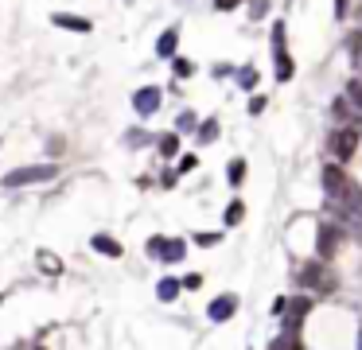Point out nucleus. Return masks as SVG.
<instances>
[{
    "mask_svg": "<svg viewBox=\"0 0 362 350\" xmlns=\"http://www.w3.org/2000/svg\"><path fill=\"white\" fill-rule=\"evenodd\" d=\"M176 43H180V32L171 27V32H164V36L156 39V55L160 59H171V55H176Z\"/></svg>",
    "mask_w": 362,
    "mask_h": 350,
    "instance_id": "nucleus-10",
    "label": "nucleus"
},
{
    "mask_svg": "<svg viewBox=\"0 0 362 350\" xmlns=\"http://www.w3.org/2000/svg\"><path fill=\"white\" fill-rule=\"evenodd\" d=\"M226 74H234V66H230V62H218V66H215V78H226Z\"/></svg>",
    "mask_w": 362,
    "mask_h": 350,
    "instance_id": "nucleus-35",
    "label": "nucleus"
},
{
    "mask_svg": "<svg viewBox=\"0 0 362 350\" xmlns=\"http://www.w3.org/2000/svg\"><path fill=\"white\" fill-rule=\"evenodd\" d=\"M32 350H43V347H32Z\"/></svg>",
    "mask_w": 362,
    "mask_h": 350,
    "instance_id": "nucleus-40",
    "label": "nucleus"
},
{
    "mask_svg": "<svg viewBox=\"0 0 362 350\" xmlns=\"http://www.w3.org/2000/svg\"><path fill=\"white\" fill-rule=\"evenodd\" d=\"M273 55H277V78H280V82H289L292 74H296V71H292V59H289V51H285V47H277V51H273Z\"/></svg>",
    "mask_w": 362,
    "mask_h": 350,
    "instance_id": "nucleus-13",
    "label": "nucleus"
},
{
    "mask_svg": "<svg viewBox=\"0 0 362 350\" xmlns=\"http://www.w3.org/2000/svg\"><path fill=\"white\" fill-rule=\"evenodd\" d=\"M339 242H343V229L331 226V222H324V226H319V234H315V257H319V261L335 257Z\"/></svg>",
    "mask_w": 362,
    "mask_h": 350,
    "instance_id": "nucleus-5",
    "label": "nucleus"
},
{
    "mask_svg": "<svg viewBox=\"0 0 362 350\" xmlns=\"http://www.w3.org/2000/svg\"><path fill=\"white\" fill-rule=\"evenodd\" d=\"M176 152H180V136H176V133L160 136V156H164V160H176Z\"/></svg>",
    "mask_w": 362,
    "mask_h": 350,
    "instance_id": "nucleus-14",
    "label": "nucleus"
},
{
    "mask_svg": "<svg viewBox=\"0 0 362 350\" xmlns=\"http://www.w3.org/2000/svg\"><path fill=\"white\" fill-rule=\"evenodd\" d=\"M347 12H350V0H335V20H343Z\"/></svg>",
    "mask_w": 362,
    "mask_h": 350,
    "instance_id": "nucleus-34",
    "label": "nucleus"
},
{
    "mask_svg": "<svg viewBox=\"0 0 362 350\" xmlns=\"http://www.w3.org/2000/svg\"><path fill=\"white\" fill-rule=\"evenodd\" d=\"M199 168V156H180V171H195Z\"/></svg>",
    "mask_w": 362,
    "mask_h": 350,
    "instance_id": "nucleus-29",
    "label": "nucleus"
},
{
    "mask_svg": "<svg viewBox=\"0 0 362 350\" xmlns=\"http://www.w3.org/2000/svg\"><path fill=\"white\" fill-rule=\"evenodd\" d=\"M238 312V296H218L210 308H206V315H210V323H226L230 315Z\"/></svg>",
    "mask_w": 362,
    "mask_h": 350,
    "instance_id": "nucleus-8",
    "label": "nucleus"
},
{
    "mask_svg": "<svg viewBox=\"0 0 362 350\" xmlns=\"http://www.w3.org/2000/svg\"><path fill=\"white\" fill-rule=\"evenodd\" d=\"M195 136H199V145H210V140H215V136H218V121H203V125H199V133H195Z\"/></svg>",
    "mask_w": 362,
    "mask_h": 350,
    "instance_id": "nucleus-19",
    "label": "nucleus"
},
{
    "mask_svg": "<svg viewBox=\"0 0 362 350\" xmlns=\"http://www.w3.org/2000/svg\"><path fill=\"white\" fill-rule=\"evenodd\" d=\"M59 175V168L55 164H36V168H16L4 175V187H27V183H47Z\"/></svg>",
    "mask_w": 362,
    "mask_h": 350,
    "instance_id": "nucleus-2",
    "label": "nucleus"
},
{
    "mask_svg": "<svg viewBox=\"0 0 362 350\" xmlns=\"http://www.w3.org/2000/svg\"><path fill=\"white\" fill-rule=\"evenodd\" d=\"M359 342H362V338H359Z\"/></svg>",
    "mask_w": 362,
    "mask_h": 350,
    "instance_id": "nucleus-41",
    "label": "nucleus"
},
{
    "mask_svg": "<svg viewBox=\"0 0 362 350\" xmlns=\"http://www.w3.org/2000/svg\"><path fill=\"white\" fill-rule=\"evenodd\" d=\"M238 86H245V90H254V86H257V71H254V66H241V71H238Z\"/></svg>",
    "mask_w": 362,
    "mask_h": 350,
    "instance_id": "nucleus-22",
    "label": "nucleus"
},
{
    "mask_svg": "<svg viewBox=\"0 0 362 350\" xmlns=\"http://www.w3.org/2000/svg\"><path fill=\"white\" fill-rule=\"evenodd\" d=\"M269 350H300V338L296 335H280V338H273V347Z\"/></svg>",
    "mask_w": 362,
    "mask_h": 350,
    "instance_id": "nucleus-21",
    "label": "nucleus"
},
{
    "mask_svg": "<svg viewBox=\"0 0 362 350\" xmlns=\"http://www.w3.org/2000/svg\"><path fill=\"white\" fill-rule=\"evenodd\" d=\"M327 148H331V156H335V160H350V156H354V148H359V133L343 125V129H335V133H331Z\"/></svg>",
    "mask_w": 362,
    "mask_h": 350,
    "instance_id": "nucleus-4",
    "label": "nucleus"
},
{
    "mask_svg": "<svg viewBox=\"0 0 362 350\" xmlns=\"http://www.w3.org/2000/svg\"><path fill=\"white\" fill-rule=\"evenodd\" d=\"M265 8H269L265 0H254V8H250V16H254V20H261V16H265Z\"/></svg>",
    "mask_w": 362,
    "mask_h": 350,
    "instance_id": "nucleus-33",
    "label": "nucleus"
},
{
    "mask_svg": "<svg viewBox=\"0 0 362 350\" xmlns=\"http://www.w3.org/2000/svg\"><path fill=\"white\" fill-rule=\"evenodd\" d=\"M347 51H350V55H359V51H362V32H350V36H347Z\"/></svg>",
    "mask_w": 362,
    "mask_h": 350,
    "instance_id": "nucleus-28",
    "label": "nucleus"
},
{
    "mask_svg": "<svg viewBox=\"0 0 362 350\" xmlns=\"http://www.w3.org/2000/svg\"><path fill=\"white\" fill-rule=\"evenodd\" d=\"M241 214H245V206H241V203H230L226 206V226H238Z\"/></svg>",
    "mask_w": 362,
    "mask_h": 350,
    "instance_id": "nucleus-24",
    "label": "nucleus"
},
{
    "mask_svg": "<svg viewBox=\"0 0 362 350\" xmlns=\"http://www.w3.org/2000/svg\"><path fill=\"white\" fill-rule=\"evenodd\" d=\"M331 113H335V121H343V125L350 121V105H347V101H343V97H339L335 105H331Z\"/></svg>",
    "mask_w": 362,
    "mask_h": 350,
    "instance_id": "nucleus-25",
    "label": "nucleus"
},
{
    "mask_svg": "<svg viewBox=\"0 0 362 350\" xmlns=\"http://www.w3.org/2000/svg\"><path fill=\"white\" fill-rule=\"evenodd\" d=\"M199 284H203V277H199V273H191V277L180 280V288H199Z\"/></svg>",
    "mask_w": 362,
    "mask_h": 350,
    "instance_id": "nucleus-30",
    "label": "nucleus"
},
{
    "mask_svg": "<svg viewBox=\"0 0 362 350\" xmlns=\"http://www.w3.org/2000/svg\"><path fill=\"white\" fill-rule=\"evenodd\" d=\"M265 109V97H250V113H261Z\"/></svg>",
    "mask_w": 362,
    "mask_h": 350,
    "instance_id": "nucleus-37",
    "label": "nucleus"
},
{
    "mask_svg": "<svg viewBox=\"0 0 362 350\" xmlns=\"http://www.w3.org/2000/svg\"><path fill=\"white\" fill-rule=\"evenodd\" d=\"M39 265L47 268V273H59V261H55V253H47V249H39Z\"/></svg>",
    "mask_w": 362,
    "mask_h": 350,
    "instance_id": "nucleus-26",
    "label": "nucleus"
},
{
    "mask_svg": "<svg viewBox=\"0 0 362 350\" xmlns=\"http://www.w3.org/2000/svg\"><path fill=\"white\" fill-rule=\"evenodd\" d=\"M183 253H187V242H180V238H164V253H160V261H183Z\"/></svg>",
    "mask_w": 362,
    "mask_h": 350,
    "instance_id": "nucleus-9",
    "label": "nucleus"
},
{
    "mask_svg": "<svg viewBox=\"0 0 362 350\" xmlns=\"http://www.w3.org/2000/svg\"><path fill=\"white\" fill-rule=\"evenodd\" d=\"M171 74H176V78H191V74H195V62L191 59H176V62H171Z\"/></svg>",
    "mask_w": 362,
    "mask_h": 350,
    "instance_id": "nucleus-20",
    "label": "nucleus"
},
{
    "mask_svg": "<svg viewBox=\"0 0 362 350\" xmlns=\"http://www.w3.org/2000/svg\"><path fill=\"white\" fill-rule=\"evenodd\" d=\"M347 101L354 109H362V78H350L347 82Z\"/></svg>",
    "mask_w": 362,
    "mask_h": 350,
    "instance_id": "nucleus-18",
    "label": "nucleus"
},
{
    "mask_svg": "<svg viewBox=\"0 0 362 350\" xmlns=\"http://www.w3.org/2000/svg\"><path fill=\"white\" fill-rule=\"evenodd\" d=\"M343 206H347L354 218H362V187H350V195L343 199Z\"/></svg>",
    "mask_w": 362,
    "mask_h": 350,
    "instance_id": "nucleus-16",
    "label": "nucleus"
},
{
    "mask_svg": "<svg viewBox=\"0 0 362 350\" xmlns=\"http://www.w3.org/2000/svg\"><path fill=\"white\" fill-rule=\"evenodd\" d=\"M289 312V300H285V296H280V300H273V315H285Z\"/></svg>",
    "mask_w": 362,
    "mask_h": 350,
    "instance_id": "nucleus-36",
    "label": "nucleus"
},
{
    "mask_svg": "<svg viewBox=\"0 0 362 350\" xmlns=\"http://www.w3.org/2000/svg\"><path fill=\"white\" fill-rule=\"evenodd\" d=\"M148 257H152V261H160V253H164V238H148Z\"/></svg>",
    "mask_w": 362,
    "mask_h": 350,
    "instance_id": "nucleus-27",
    "label": "nucleus"
},
{
    "mask_svg": "<svg viewBox=\"0 0 362 350\" xmlns=\"http://www.w3.org/2000/svg\"><path fill=\"white\" fill-rule=\"evenodd\" d=\"M90 245H94L97 253H106V257H121V253H125V249L109 238V234H94V242H90Z\"/></svg>",
    "mask_w": 362,
    "mask_h": 350,
    "instance_id": "nucleus-11",
    "label": "nucleus"
},
{
    "mask_svg": "<svg viewBox=\"0 0 362 350\" xmlns=\"http://www.w3.org/2000/svg\"><path fill=\"white\" fill-rule=\"evenodd\" d=\"M354 133H359V136H362V121H359V129H354Z\"/></svg>",
    "mask_w": 362,
    "mask_h": 350,
    "instance_id": "nucleus-39",
    "label": "nucleus"
},
{
    "mask_svg": "<svg viewBox=\"0 0 362 350\" xmlns=\"http://www.w3.org/2000/svg\"><path fill=\"white\" fill-rule=\"evenodd\" d=\"M195 242H199V245H215V242H222V234H199Z\"/></svg>",
    "mask_w": 362,
    "mask_h": 350,
    "instance_id": "nucleus-32",
    "label": "nucleus"
},
{
    "mask_svg": "<svg viewBox=\"0 0 362 350\" xmlns=\"http://www.w3.org/2000/svg\"><path fill=\"white\" fill-rule=\"evenodd\" d=\"M156 296H160V300H176V296H180V280H160V284H156Z\"/></svg>",
    "mask_w": 362,
    "mask_h": 350,
    "instance_id": "nucleus-17",
    "label": "nucleus"
},
{
    "mask_svg": "<svg viewBox=\"0 0 362 350\" xmlns=\"http://www.w3.org/2000/svg\"><path fill=\"white\" fill-rule=\"evenodd\" d=\"M296 280H300V288H312V292H335V273L327 268V261H308V265H300V273H296Z\"/></svg>",
    "mask_w": 362,
    "mask_h": 350,
    "instance_id": "nucleus-1",
    "label": "nucleus"
},
{
    "mask_svg": "<svg viewBox=\"0 0 362 350\" xmlns=\"http://www.w3.org/2000/svg\"><path fill=\"white\" fill-rule=\"evenodd\" d=\"M160 86H145V90H136L133 94V109L136 113H141V117H152V113H156L160 109Z\"/></svg>",
    "mask_w": 362,
    "mask_h": 350,
    "instance_id": "nucleus-7",
    "label": "nucleus"
},
{
    "mask_svg": "<svg viewBox=\"0 0 362 350\" xmlns=\"http://www.w3.org/2000/svg\"><path fill=\"white\" fill-rule=\"evenodd\" d=\"M148 136H145V129H133V136H129V145H145Z\"/></svg>",
    "mask_w": 362,
    "mask_h": 350,
    "instance_id": "nucleus-38",
    "label": "nucleus"
},
{
    "mask_svg": "<svg viewBox=\"0 0 362 350\" xmlns=\"http://www.w3.org/2000/svg\"><path fill=\"white\" fill-rule=\"evenodd\" d=\"M226 175H230V187H241V179H245V160L234 156V160H230V171H226Z\"/></svg>",
    "mask_w": 362,
    "mask_h": 350,
    "instance_id": "nucleus-15",
    "label": "nucleus"
},
{
    "mask_svg": "<svg viewBox=\"0 0 362 350\" xmlns=\"http://www.w3.org/2000/svg\"><path fill=\"white\" fill-rule=\"evenodd\" d=\"M350 187H354V183L347 179V171L339 168V164H327V168H324V191H327V199H331V203H343V199L350 195Z\"/></svg>",
    "mask_w": 362,
    "mask_h": 350,
    "instance_id": "nucleus-3",
    "label": "nucleus"
},
{
    "mask_svg": "<svg viewBox=\"0 0 362 350\" xmlns=\"http://www.w3.org/2000/svg\"><path fill=\"white\" fill-rule=\"evenodd\" d=\"M51 24L71 27V32H90V20H82V16H62V12H55V16H51Z\"/></svg>",
    "mask_w": 362,
    "mask_h": 350,
    "instance_id": "nucleus-12",
    "label": "nucleus"
},
{
    "mask_svg": "<svg viewBox=\"0 0 362 350\" xmlns=\"http://www.w3.org/2000/svg\"><path fill=\"white\" fill-rule=\"evenodd\" d=\"M308 312H312V300H308V296H296V300H289V312H285V335H296Z\"/></svg>",
    "mask_w": 362,
    "mask_h": 350,
    "instance_id": "nucleus-6",
    "label": "nucleus"
},
{
    "mask_svg": "<svg viewBox=\"0 0 362 350\" xmlns=\"http://www.w3.org/2000/svg\"><path fill=\"white\" fill-rule=\"evenodd\" d=\"M238 4H241V0H215V8H218V12H234Z\"/></svg>",
    "mask_w": 362,
    "mask_h": 350,
    "instance_id": "nucleus-31",
    "label": "nucleus"
},
{
    "mask_svg": "<svg viewBox=\"0 0 362 350\" xmlns=\"http://www.w3.org/2000/svg\"><path fill=\"white\" fill-rule=\"evenodd\" d=\"M176 125H180V133H195V129H199V121H195L191 109H187V113H180V121H176Z\"/></svg>",
    "mask_w": 362,
    "mask_h": 350,
    "instance_id": "nucleus-23",
    "label": "nucleus"
}]
</instances>
